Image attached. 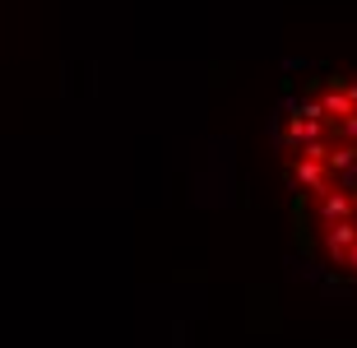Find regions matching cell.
Instances as JSON below:
<instances>
[{
	"label": "cell",
	"instance_id": "cell-1",
	"mask_svg": "<svg viewBox=\"0 0 357 348\" xmlns=\"http://www.w3.org/2000/svg\"><path fill=\"white\" fill-rule=\"evenodd\" d=\"M297 237L320 265L357 283V70L306 80L274 126Z\"/></svg>",
	"mask_w": 357,
	"mask_h": 348
}]
</instances>
